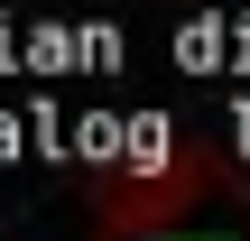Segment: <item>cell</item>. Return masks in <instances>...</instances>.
<instances>
[{
	"label": "cell",
	"instance_id": "1",
	"mask_svg": "<svg viewBox=\"0 0 250 241\" xmlns=\"http://www.w3.org/2000/svg\"><path fill=\"white\" fill-rule=\"evenodd\" d=\"M83 241H250V176L195 149L158 186H111Z\"/></svg>",
	"mask_w": 250,
	"mask_h": 241
}]
</instances>
